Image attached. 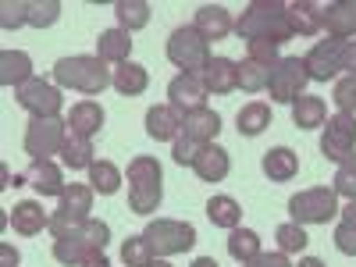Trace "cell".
<instances>
[{"label": "cell", "mask_w": 356, "mask_h": 267, "mask_svg": "<svg viewBox=\"0 0 356 267\" xmlns=\"http://www.w3.org/2000/svg\"><path fill=\"white\" fill-rule=\"evenodd\" d=\"M0 25H4L8 33L29 25V0H4V4H0Z\"/></svg>", "instance_id": "obj_41"}, {"label": "cell", "mask_w": 356, "mask_h": 267, "mask_svg": "<svg viewBox=\"0 0 356 267\" xmlns=\"http://www.w3.org/2000/svg\"><path fill=\"white\" fill-rule=\"evenodd\" d=\"M200 150H203V146L196 139H189V136H178L171 143V157H175V164H182V168H193L196 157H200Z\"/></svg>", "instance_id": "obj_43"}, {"label": "cell", "mask_w": 356, "mask_h": 267, "mask_svg": "<svg viewBox=\"0 0 356 267\" xmlns=\"http://www.w3.org/2000/svg\"><path fill=\"white\" fill-rule=\"evenodd\" d=\"M57 18H61L57 0H29V25L33 29H50Z\"/></svg>", "instance_id": "obj_40"}, {"label": "cell", "mask_w": 356, "mask_h": 267, "mask_svg": "<svg viewBox=\"0 0 356 267\" xmlns=\"http://www.w3.org/2000/svg\"><path fill=\"white\" fill-rule=\"evenodd\" d=\"M303 61H307L310 82H332V79H339V72H346V68H342V61H346V43H342V40H317Z\"/></svg>", "instance_id": "obj_12"}, {"label": "cell", "mask_w": 356, "mask_h": 267, "mask_svg": "<svg viewBox=\"0 0 356 267\" xmlns=\"http://www.w3.org/2000/svg\"><path fill=\"white\" fill-rule=\"evenodd\" d=\"M82 267H111V260H107V253H100V250H93L86 260H82Z\"/></svg>", "instance_id": "obj_50"}, {"label": "cell", "mask_w": 356, "mask_h": 267, "mask_svg": "<svg viewBox=\"0 0 356 267\" xmlns=\"http://www.w3.org/2000/svg\"><path fill=\"white\" fill-rule=\"evenodd\" d=\"M332 100H335V107H339L342 114H356V75H346V79L335 82Z\"/></svg>", "instance_id": "obj_42"}, {"label": "cell", "mask_w": 356, "mask_h": 267, "mask_svg": "<svg viewBox=\"0 0 356 267\" xmlns=\"http://www.w3.org/2000/svg\"><path fill=\"white\" fill-rule=\"evenodd\" d=\"M235 36L253 43V40H271V43H285L292 40V29H289V18H285V4L278 0H253V4L239 15L235 22Z\"/></svg>", "instance_id": "obj_1"}, {"label": "cell", "mask_w": 356, "mask_h": 267, "mask_svg": "<svg viewBox=\"0 0 356 267\" xmlns=\"http://www.w3.org/2000/svg\"><path fill=\"white\" fill-rule=\"evenodd\" d=\"M11 228L18 235H40L43 228H50V214L36 200H22V203H15V211H11Z\"/></svg>", "instance_id": "obj_26"}, {"label": "cell", "mask_w": 356, "mask_h": 267, "mask_svg": "<svg viewBox=\"0 0 356 267\" xmlns=\"http://www.w3.org/2000/svg\"><path fill=\"white\" fill-rule=\"evenodd\" d=\"M193 29H196L207 43H211V40H225L228 33H235V22H232L228 8H221V4H203V8H196Z\"/></svg>", "instance_id": "obj_16"}, {"label": "cell", "mask_w": 356, "mask_h": 267, "mask_svg": "<svg viewBox=\"0 0 356 267\" xmlns=\"http://www.w3.org/2000/svg\"><path fill=\"white\" fill-rule=\"evenodd\" d=\"M89 257V250L75 239V235H61V239H54V260L65 264V267H82V260Z\"/></svg>", "instance_id": "obj_39"}, {"label": "cell", "mask_w": 356, "mask_h": 267, "mask_svg": "<svg viewBox=\"0 0 356 267\" xmlns=\"http://www.w3.org/2000/svg\"><path fill=\"white\" fill-rule=\"evenodd\" d=\"M324 29H328V40L349 43L356 36V0H339L324 8Z\"/></svg>", "instance_id": "obj_22"}, {"label": "cell", "mask_w": 356, "mask_h": 267, "mask_svg": "<svg viewBox=\"0 0 356 267\" xmlns=\"http://www.w3.org/2000/svg\"><path fill=\"white\" fill-rule=\"evenodd\" d=\"M111 68L100 61L97 54H75V57H61L54 65V86L61 89H75L86 97H100L111 86Z\"/></svg>", "instance_id": "obj_2"}, {"label": "cell", "mask_w": 356, "mask_h": 267, "mask_svg": "<svg viewBox=\"0 0 356 267\" xmlns=\"http://www.w3.org/2000/svg\"><path fill=\"white\" fill-rule=\"evenodd\" d=\"M164 171L157 157H132L129 161V211L132 214H154L164 200Z\"/></svg>", "instance_id": "obj_3"}, {"label": "cell", "mask_w": 356, "mask_h": 267, "mask_svg": "<svg viewBox=\"0 0 356 267\" xmlns=\"http://www.w3.org/2000/svg\"><path fill=\"white\" fill-rule=\"evenodd\" d=\"M89 186H93V193H100V196H114L118 189H122V171H118V164H111V161H97L93 168H89Z\"/></svg>", "instance_id": "obj_35"}, {"label": "cell", "mask_w": 356, "mask_h": 267, "mask_svg": "<svg viewBox=\"0 0 356 267\" xmlns=\"http://www.w3.org/2000/svg\"><path fill=\"white\" fill-rule=\"evenodd\" d=\"M324 122H328V107H324V100L321 97H300L292 104V125L296 129H303V132H310V129H324Z\"/></svg>", "instance_id": "obj_28"}, {"label": "cell", "mask_w": 356, "mask_h": 267, "mask_svg": "<svg viewBox=\"0 0 356 267\" xmlns=\"http://www.w3.org/2000/svg\"><path fill=\"white\" fill-rule=\"evenodd\" d=\"M271 68L257 65V61H250V57H246V61L239 65V89H243V93H260V89H267V82H271Z\"/></svg>", "instance_id": "obj_37"}, {"label": "cell", "mask_w": 356, "mask_h": 267, "mask_svg": "<svg viewBox=\"0 0 356 267\" xmlns=\"http://www.w3.org/2000/svg\"><path fill=\"white\" fill-rule=\"evenodd\" d=\"M143 239L150 243L154 257H175V253H186L196 246V228L178 218H157L143 228Z\"/></svg>", "instance_id": "obj_7"}, {"label": "cell", "mask_w": 356, "mask_h": 267, "mask_svg": "<svg viewBox=\"0 0 356 267\" xmlns=\"http://www.w3.org/2000/svg\"><path fill=\"white\" fill-rule=\"evenodd\" d=\"M89 211H93V186H82V182H72L57 203V211L50 214V235L61 239V235H72L82 221H89Z\"/></svg>", "instance_id": "obj_6"}, {"label": "cell", "mask_w": 356, "mask_h": 267, "mask_svg": "<svg viewBox=\"0 0 356 267\" xmlns=\"http://www.w3.org/2000/svg\"><path fill=\"white\" fill-rule=\"evenodd\" d=\"M29 79H36L33 75V57L25 50H0V86L18 89Z\"/></svg>", "instance_id": "obj_23"}, {"label": "cell", "mask_w": 356, "mask_h": 267, "mask_svg": "<svg viewBox=\"0 0 356 267\" xmlns=\"http://www.w3.org/2000/svg\"><path fill=\"white\" fill-rule=\"evenodd\" d=\"M132 54V33L125 29H104L97 40V57L104 65H125Z\"/></svg>", "instance_id": "obj_25"}, {"label": "cell", "mask_w": 356, "mask_h": 267, "mask_svg": "<svg viewBox=\"0 0 356 267\" xmlns=\"http://www.w3.org/2000/svg\"><path fill=\"white\" fill-rule=\"evenodd\" d=\"M260 253H264V246H260V235H257L253 228H235V232H228V257H232V260L250 264V260H257Z\"/></svg>", "instance_id": "obj_32"}, {"label": "cell", "mask_w": 356, "mask_h": 267, "mask_svg": "<svg viewBox=\"0 0 356 267\" xmlns=\"http://www.w3.org/2000/svg\"><path fill=\"white\" fill-rule=\"evenodd\" d=\"M68 139V122L61 114L57 118H33L25 125V154L33 161H50L54 154H61V146Z\"/></svg>", "instance_id": "obj_8"}, {"label": "cell", "mask_w": 356, "mask_h": 267, "mask_svg": "<svg viewBox=\"0 0 356 267\" xmlns=\"http://www.w3.org/2000/svg\"><path fill=\"white\" fill-rule=\"evenodd\" d=\"M342 68H346L349 75H356V40L346 43V61H342Z\"/></svg>", "instance_id": "obj_49"}, {"label": "cell", "mask_w": 356, "mask_h": 267, "mask_svg": "<svg viewBox=\"0 0 356 267\" xmlns=\"http://www.w3.org/2000/svg\"><path fill=\"white\" fill-rule=\"evenodd\" d=\"M25 182L33 186L40 196H57V200H61L65 189H68L65 171L57 168L54 161H29V168H25Z\"/></svg>", "instance_id": "obj_14"}, {"label": "cell", "mask_w": 356, "mask_h": 267, "mask_svg": "<svg viewBox=\"0 0 356 267\" xmlns=\"http://www.w3.org/2000/svg\"><path fill=\"white\" fill-rule=\"evenodd\" d=\"M260 168L271 182H292V178L300 175V154L289 150V146H275V150L264 154Z\"/></svg>", "instance_id": "obj_24"}, {"label": "cell", "mask_w": 356, "mask_h": 267, "mask_svg": "<svg viewBox=\"0 0 356 267\" xmlns=\"http://www.w3.org/2000/svg\"><path fill=\"white\" fill-rule=\"evenodd\" d=\"M310 82L307 61L303 57H282V61L271 68V82H267V93H271L275 104H296L303 97V89Z\"/></svg>", "instance_id": "obj_9"}, {"label": "cell", "mask_w": 356, "mask_h": 267, "mask_svg": "<svg viewBox=\"0 0 356 267\" xmlns=\"http://www.w3.org/2000/svg\"><path fill=\"white\" fill-rule=\"evenodd\" d=\"M253 267H292L289 264V253H282V250H275V253H260L257 260H250Z\"/></svg>", "instance_id": "obj_47"}, {"label": "cell", "mask_w": 356, "mask_h": 267, "mask_svg": "<svg viewBox=\"0 0 356 267\" xmlns=\"http://www.w3.org/2000/svg\"><path fill=\"white\" fill-rule=\"evenodd\" d=\"M15 100L22 111H29L33 118H57L65 107V97H61V86H54L47 79H29L25 86L15 89Z\"/></svg>", "instance_id": "obj_11"}, {"label": "cell", "mask_w": 356, "mask_h": 267, "mask_svg": "<svg viewBox=\"0 0 356 267\" xmlns=\"http://www.w3.org/2000/svg\"><path fill=\"white\" fill-rule=\"evenodd\" d=\"M168 61L175 68H182V75H203V68L214 61L211 43H207L193 25H178L168 36Z\"/></svg>", "instance_id": "obj_4"}, {"label": "cell", "mask_w": 356, "mask_h": 267, "mask_svg": "<svg viewBox=\"0 0 356 267\" xmlns=\"http://www.w3.org/2000/svg\"><path fill=\"white\" fill-rule=\"evenodd\" d=\"M189 267H218V260H214V257H196Z\"/></svg>", "instance_id": "obj_52"}, {"label": "cell", "mask_w": 356, "mask_h": 267, "mask_svg": "<svg viewBox=\"0 0 356 267\" xmlns=\"http://www.w3.org/2000/svg\"><path fill=\"white\" fill-rule=\"evenodd\" d=\"M146 136L157 143H175L182 136V111L171 104H157L146 111Z\"/></svg>", "instance_id": "obj_15"}, {"label": "cell", "mask_w": 356, "mask_h": 267, "mask_svg": "<svg viewBox=\"0 0 356 267\" xmlns=\"http://www.w3.org/2000/svg\"><path fill=\"white\" fill-rule=\"evenodd\" d=\"M193 171H196L200 182H225L228 171H232V157H228L225 146L207 143L200 150V157H196V164H193Z\"/></svg>", "instance_id": "obj_20"}, {"label": "cell", "mask_w": 356, "mask_h": 267, "mask_svg": "<svg viewBox=\"0 0 356 267\" xmlns=\"http://www.w3.org/2000/svg\"><path fill=\"white\" fill-rule=\"evenodd\" d=\"M61 164L68 168V171H89L97 164V157H93V139H82V136H72L68 132V139H65V146H61Z\"/></svg>", "instance_id": "obj_29"}, {"label": "cell", "mask_w": 356, "mask_h": 267, "mask_svg": "<svg viewBox=\"0 0 356 267\" xmlns=\"http://www.w3.org/2000/svg\"><path fill=\"white\" fill-rule=\"evenodd\" d=\"M250 61H257V65H278L282 57H278V43H271V40H253L250 43Z\"/></svg>", "instance_id": "obj_44"}, {"label": "cell", "mask_w": 356, "mask_h": 267, "mask_svg": "<svg viewBox=\"0 0 356 267\" xmlns=\"http://www.w3.org/2000/svg\"><path fill=\"white\" fill-rule=\"evenodd\" d=\"M182 136L196 139L200 146L214 143V139L221 136V114L211 111V107H196V111L182 114Z\"/></svg>", "instance_id": "obj_19"}, {"label": "cell", "mask_w": 356, "mask_h": 267, "mask_svg": "<svg viewBox=\"0 0 356 267\" xmlns=\"http://www.w3.org/2000/svg\"><path fill=\"white\" fill-rule=\"evenodd\" d=\"M150 267H171V264H168V260H161V257H157V260H154V264H150Z\"/></svg>", "instance_id": "obj_55"}, {"label": "cell", "mask_w": 356, "mask_h": 267, "mask_svg": "<svg viewBox=\"0 0 356 267\" xmlns=\"http://www.w3.org/2000/svg\"><path fill=\"white\" fill-rule=\"evenodd\" d=\"M72 235H75V239H79L89 253H93V250H100V253H104V250H107V243H111V225H107V221H100V218H89V221H82Z\"/></svg>", "instance_id": "obj_34"}, {"label": "cell", "mask_w": 356, "mask_h": 267, "mask_svg": "<svg viewBox=\"0 0 356 267\" xmlns=\"http://www.w3.org/2000/svg\"><path fill=\"white\" fill-rule=\"evenodd\" d=\"M114 15H118V29H125V33H139V29L150 25V4L146 0H118Z\"/></svg>", "instance_id": "obj_33"}, {"label": "cell", "mask_w": 356, "mask_h": 267, "mask_svg": "<svg viewBox=\"0 0 356 267\" xmlns=\"http://www.w3.org/2000/svg\"><path fill=\"white\" fill-rule=\"evenodd\" d=\"M300 267H324L321 257H300Z\"/></svg>", "instance_id": "obj_53"}, {"label": "cell", "mask_w": 356, "mask_h": 267, "mask_svg": "<svg viewBox=\"0 0 356 267\" xmlns=\"http://www.w3.org/2000/svg\"><path fill=\"white\" fill-rule=\"evenodd\" d=\"M111 86L122 97H139V93H146V86H150V72H146L143 65H136V61H125V65L114 68Z\"/></svg>", "instance_id": "obj_27"}, {"label": "cell", "mask_w": 356, "mask_h": 267, "mask_svg": "<svg viewBox=\"0 0 356 267\" xmlns=\"http://www.w3.org/2000/svg\"><path fill=\"white\" fill-rule=\"evenodd\" d=\"M243 267H253V264H243Z\"/></svg>", "instance_id": "obj_56"}, {"label": "cell", "mask_w": 356, "mask_h": 267, "mask_svg": "<svg viewBox=\"0 0 356 267\" xmlns=\"http://www.w3.org/2000/svg\"><path fill=\"white\" fill-rule=\"evenodd\" d=\"M275 239H278V250H282V253H303V250L310 246V235H307V228H303V225H296V221L278 225Z\"/></svg>", "instance_id": "obj_38"}, {"label": "cell", "mask_w": 356, "mask_h": 267, "mask_svg": "<svg viewBox=\"0 0 356 267\" xmlns=\"http://www.w3.org/2000/svg\"><path fill=\"white\" fill-rule=\"evenodd\" d=\"M335 250L342 253V257H356V225H346V221H339V228H335Z\"/></svg>", "instance_id": "obj_45"}, {"label": "cell", "mask_w": 356, "mask_h": 267, "mask_svg": "<svg viewBox=\"0 0 356 267\" xmlns=\"http://www.w3.org/2000/svg\"><path fill=\"white\" fill-rule=\"evenodd\" d=\"M342 164H346V168H349V171H353V175H356V154H353V157H349V161H342Z\"/></svg>", "instance_id": "obj_54"}, {"label": "cell", "mask_w": 356, "mask_h": 267, "mask_svg": "<svg viewBox=\"0 0 356 267\" xmlns=\"http://www.w3.org/2000/svg\"><path fill=\"white\" fill-rule=\"evenodd\" d=\"M207 218H211L214 228L235 232L239 221H243V207H239V200H232V196H211L207 200Z\"/></svg>", "instance_id": "obj_30"}, {"label": "cell", "mask_w": 356, "mask_h": 267, "mask_svg": "<svg viewBox=\"0 0 356 267\" xmlns=\"http://www.w3.org/2000/svg\"><path fill=\"white\" fill-rule=\"evenodd\" d=\"M18 250L11 246V243H0V267H18Z\"/></svg>", "instance_id": "obj_48"}, {"label": "cell", "mask_w": 356, "mask_h": 267, "mask_svg": "<svg viewBox=\"0 0 356 267\" xmlns=\"http://www.w3.org/2000/svg\"><path fill=\"white\" fill-rule=\"evenodd\" d=\"M339 218H342L346 225H356V200H349V203L342 207V211H339Z\"/></svg>", "instance_id": "obj_51"}, {"label": "cell", "mask_w": 356, "mask_h": 267, "mask_svg": "<svg viewBox=\"0 0 356 267\" xmlns=\"http://www.w3.org/2000/svg\"><path fill=\"white\" fill-rule=\"evenodd\" d=\"M104 122H107V114H104V107L97 100H79L68 111V132L82 136V139H93L104 129Z\"/></svg>", "instance_id": "obj_18"}, {"label": "cell", "mask_w": 356, "mask_h": 267, "mask_svg": "<svg viewBox=\"0 0 356 267\" xmlns=\"http://www.w3.org/2000/svg\"><path fill=\"white\" fill-rule=\"evenodd\" d=\"M267 125H271V107L253 100V104H243V111L235 114V129H239V136H260Z\"/></svg>", "instance_id": "obj_31"}, {"label": "cell", "mask_w": 356, "mask_h": 267, "mask_svg": "<svg viewBox=\"0 0 356 267\" xmlns=\"http://www.w3.org/2000/svg\"><path fill=\"white\" fill-rule=\"evenodd\" d=\"M207 97L211 93H207V86H203L200 75H175L168 82V104L178 107L182 114H189L196 107H207Z\"/></svg>", "instance_id": "obj_13"}, {"label": "cell", "mask_w": 356, "mask_h": 267, "mask_svg": "<svg viewBox=\"0 0 356 267\" xmlns=\"http://www.w3.org/2000/svg\"><path fill=\"white\" fill-rule=\"evenodd\" d=\"M285 18L292 36H317L324 29V8L314 4V0H296V4H285Z\"/></svg>", "instance_id": "obj_17"}, {"label": "cell", "mask_w": 356, "mask_h": 267, "mask_svg": "<svg viewBox=\"0 0 356 267\" xmlns=\"http://www.w3.org/2000/svg\"><path fill=\"white\" fill-rule=\"evenodd\" d=\"M332 189L339 193V196H346V200H356V175L346 168V164H339V171H335V178H332Z\"/></svg>", "instance_id": "obj_46"}, {"label": "cell", "mask_w": 356, "mask_h": 267, "mask_svg": "<svg viewBox=\"0 0 356 267\" xmlns=\"http://www.w3.org/2000/svg\"><path fill=\"white\" fill-rule=\"evenodd\" d=\"M157 257H154V250H150V243L143 239V232L139 235H129V239L122 243V264L125 267H150Z\"/></svg>", "instance_id": "obj_36"}, {"label": "cell", "mask_w": 356, "mask_h": 267, "mask_svg": "<svg viewBox=\"0 0 356 267\" xmlns=\"http://www.w3.org/2000/svg\"><path fill=\"white\" fill-rule=\"evenodd\" d=\"M321 154L342 164L356 154V114H332L324 122V132H321Z\"/></svg>", "instance_id": "obj_10"}, {"label": "cell", "mask_w": 356, "mask_h": 267, "mask_svg": "<svg viewBox=\"0 0 356 267\" xmlns=\"http://www.w3.org/2000/svg\"><path fill=\"white\" fill-rule=\"evenodd\" d=\"M200 79L207 86V93L225 97V93H232V89H239V65H235L232 57H214V61L203 68Z\"/></svg>", "instance_id": "obj_21"}, {"label": "cell", "mask_w": 356, "mask_h": 267, "mask_svg": "<svg viewBox=\"0 0 356 267\" xmlns=\"http://www.w3.org/2000/svg\"><path fill=\"white\" fill-rule=\"evenodd\" d=\"M342 211L339 207V193L332 186H314V189H303L289 200V214L296 225H328L335 214Z\"/></svg>", "instance_id": "obj_5"}]
</instances>
